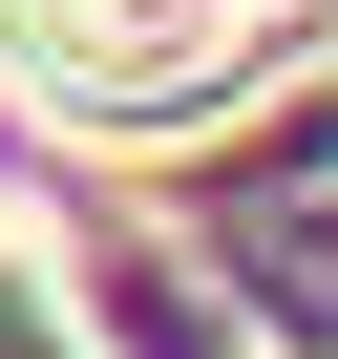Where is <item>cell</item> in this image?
Returning a JSON list of instances; mask_svg holds the SVG:
<instances>
[{
  "mask_svg": "<svg viewBox=\"0 0 338 359\" xmlns=\"http://www.w3.org/2000/svg\"><path fill=\"white\" fill-rule=\"evenodd\" d=\"M296 0H0V43H22L64 106H191L212 64H254Z\"/></svg>",
  "mask_w": 338,
  "mask_h": 359,
  "instance_id": "obj_1",
  "label": "cell"
}]
</instances>
